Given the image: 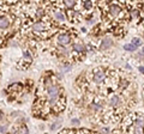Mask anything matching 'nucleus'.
Returning <instances> with one entry per match:
<instances>
[{
	"instance_id": "nucleus-9",
	"label": "nucleus",
	"mask_w": 144,
	"mask_h": 134,
	"mask_svg": "<svg viewBox=\"0 0 144 134\" xmlns=\"http://www.w3.org/2000/svg\"><path fill=\"white\" fill-rule=\"evenodd\" d=\"M119 97L118 96H113V97H110V100H109V103H110V105L112 107H117L118 104H119Z\"/></svg>"
},
{
	"instance_id": "nucleus-15",
	"label": "nucleus",
	"mask_w": 144,
	"mask_h": 134,
	"mask_svg": "<svg viewBox=\"0 0 144 134\" xmlns=\"http://www.w3.org/2000/svg\"><path fill=\"white\" fill-rule=\"evenodd\" d=\"M24 57H25L26 61H30L31 60V56H30V54H29L28 52H24Z\"/></svg>"
},
{
	"instance_id": "nucleus-2",
	"label": "nucleus",
	"mask_w": 144,
	"mask_h": 134,
	"mask_svg": "<svg viewBox=\"0 0 144 134\" xmlns=\"http://www.w3.org/2000/svg\"><path fill=\"white\" fill-rule=\"evenodd\" d=\"M70 35H67V34H61V35H59V37H58V42H59V44L61 46H65L67 43H70Z\"/></svg>"
},
{
	"instance_id": "nucleus-13",
	"label": "nucleus",
	"mask_w": 144,
	"mask_h": 134,
	"mask_svg": "<svg viewBox=\"0 0 144 134\" xmlns=\"http://www.w3.org/2000/svg\"><path fill=\"white\" fill-rule=\"evenodd\" d=\"M73 49H74V50H77V52H82V50H83V46H82V44L76 43V44L73 46Z\"/></svg>"
},
{
	"instance_id": "nucleus-14",
	"label": "nucleus",
	"mask_w": 144,
	"mask_h": 134,
	"mask_svg": "<svg viewBox=\"0 0 144 134\" xmlns=\"http://www.w3.org/2000/svg\"><path fill=\"white\" fill-rule=\"evenodd\" d=\"M64 4H65V6H67V7H72V6H74V1H71V0H66Z\"/></svg>"
},
{
	"instance_id": "nucleus-18",
	"label": "nucleus",
	"mask_w": 144,
	"mask_h": 134,
	"mask_svg": "<svg viewBox=\"0 0 144 134\" xmlns=\"http://www.w3.org/2000/svg\"><path fill=\"white\" fill-rule=\"evenodd\" d=\"M139 70H140V72H143V73H144V67H139Z\"/></svg>"
},
{
	"instance_id": "nucleus-12",
	"label": "nucleus",
	"mask_w": 144,
	"mask_h": 134,
	"mask_svg": "<svg viewBox=\"0 0 144 134\" xmlns=\"http://www.w3.org/2000/svg\"><path fill=\"white\" fill-rule=\"evenodd\" d=\"M132 44H133L134 47H138V46H140V44H142V42H140V40H139V38H133Z\"/></svg>"
},
{
	"instance_id": "nucleus-4",
	"label": "nucleus",
	"mask_w": 144,
	"mask_h": 134,
	"mask_svg": "<svg viewBox=\"0 0 144 134\" xmlns=\"http://www.w3.org/2000/svg\"><path fill=\"white\" fill-rule=\"evenodd\" d=\"M10 26V19L5 16L0 17V28L1 29H7Z\"/></svg>"
},
{
	"instance_id": "nucleus-17",
	"label": "nucleus",
	"mask_w": 144,
	"mask_h": 134,
	"mask_svg": "<svg viewBox=\"0 0 144 134\" xmlns=\"http://www.w3.org/2000/svg\"><path fill=\"white\" fill-rule=\"evenodd\" d=\"M6 129V127H0V132H4Z\"/></svg>"
},
{
	"instance_id": "nucleus-11",
	"label": "nucleus",
	"mask_w": 144,
	"mask_h": 134,
	"mask_svg": "<svg viewBox=\"0 0 144 134\" xmlns=\"http://www.w3.org/2000/svg\"><path fill=\"white\" fill-rule=\"evenodd\" d=\"M83 6H84L86 10H89V9H91L93 3H91V1H84V3H83Z\"/></svg>"
},
{
	"instance_id": "nucleus-3",
	"label": "nucleus",
	"mask_w": 144,
	"mask_h": 134,
	"mask_svg": "<svg viewBox=\"0 0 144 134\" xmlns=\"http://www.w3.org/2000/svg\"><path fill=\"white\" fill-rule=\"evenodd\" d=\"M94 80L96 83H101L104 80V73L101 71V70H96L94 71Z\"/></svg>"
},
{
	"instance_id": "nucleus-16",
	"label": "nucleus",
	"mask_w": 144,
	"mask_h": 134,
	"mask_svg": "<svg viewBox=\"0 0 144 134\" xmlns=\"http://www.w3.org/2000/svg\"><path fill=\"white\" fill-rule=\"evenodd\" d=\"M72 123H73V124H78V123H79V121H78L77 119H73V120H72Z\"/></svg>"
},
{
	"instance_id": "nucleus-6",
	"label": "nucleus",
	"mask_w": 144,
	"mask_h": 134,
	"mask_svg": "<svg viewBox=\"0 0 144 134\" xmlns=\"http://www.w3.org/2000/svg\"><path fill=\"white\" fill-rule=\"evenodd\" d=\"M33 30L36 31V32H41V31L45 30V24L42 22H37V23H35L33 25Z\"/></svg>"
},
{
	"instance_id": "nucleus-19",
	"label": "nucleus",
	"mask_w": 144,
	"mask_h": 134,
	"mask_svg": "<svg viewBox=\"0 0 144 134\" xmlns=\"http://www.w3.org/2000/svg\"><path fill=\"white\" fill-rule=\"evenodd\" d=\"M143 53H144V48H143Z\"/></svg>"
},
{
	"instance_id": "nucleus-1",
	"label": "nucleus",
	"mask_w": 144,
	"mask_h": 134,
	"mask_svg": "<svg viewBox=\"0 0 144 134\" xmlns=\"http://www.w3.org/2000/svg\"><path fill=\"white\" fill-rule=\"evenodd\" d=\"M59 134H94L88 129H64L59 132Z\"/></svg>"
},
{
	"instance_id": "nucleus-10",
	"label": "nucleus",
	"mask_w": 144,
	"mask_h": 134,
	"mask_svg": "<svg viewBox=\"0 0 144 134\" xmlns=\"http://www.w3.org/2000/svg\"><path fill=\"white\" fill-rule=\"evenodd\" d=\"M124 49H126V50H129V52H133V50L137 49V47H134V46L131 43V44H125V46H124Z\"/></svg>"
},
{
	"instance_id": "nucleus-8",
	"label": "nucleus",
	"mask_w": 144,
	"mask_h": 134,
	"mask_svg": "<svg viewBox=\"0 0 144 134\" xmlns=\"http://www.w3.org/2000/svg\"><path fill=\"white\" fill-rule=\"evenodd\" d=\"M112 46V41L109 40V38H104L103 41H102V43H101V49H107V48H109Z\"/></svg>"
},
{
	"instance_id": "nucleus-5",
	"label": "nucleus",
	"mask_w": 144,
	"mask_h": 134,
	"mask_svg": "<svg viewBox=\"0 0 144 134\" xmlns=\"http://www.w3.org/2000/svg\"><path fill=\"white\" fill-rule=\"evenodd\" d=\"M120 11H121V9H120V6H118V5H110L109 6V12H110V14L112 16H118L119 13H120Z\"/></svg>"
},
{
	"instance_id": "nucleus-7",
	"label": "nucleus",
	"mask_w": 144,
	"mask_h": 134,
	"mask_svg": "<svg viewBox=\"0 0 144 134\" xmlns=\"http://www.w3.org/2000/svg\"><path fill=\"white\" fill-rule=\"evenodd\" d=\"M54 17L58 19V20H60V22H64V20H66V16L63 13V11H60V10H56L55 12H54Z\"/></svg>"
}]
</instances>
